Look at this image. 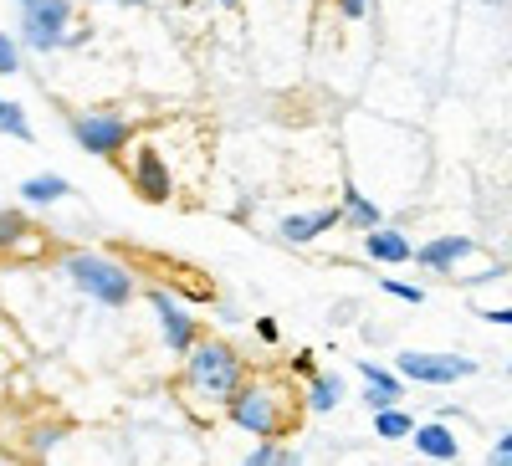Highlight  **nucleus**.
<instances>
[{
    "label": "nucleus",
    "mask_w": 512,
    "mask_h": 466,
    "mask_svg": "<svg viewBox=\"0 0 512 466\" xmlns=\"http://www.w3.org/2000/svg\"><path fill=\"white\" fill-rule=\"evenodd\" d=\"M384 292H390V298H400V303H410V308L425 303V292H420L415 282H395V277H390V282H384Z\"/></svg>",
    "instance_id": "nucleus-23"
},
{
    "label": "nucleus",
    "mask_w": 512,
    "mask_h": 466,
    "mask_svg": "<svg viewBox=\"0 0 512 466\" xmlns=\"http://www.w3.org/2000/svg\"><path fill=\"white\" fill-rule=\"evenodd\" d=\"M134 190H139L149 205H164L169 195H175V180H169V169H164V159H159L154 149H144L139 164H134Z\"/></svg>",
    "instance_id": "nucleus-10"
},
{
    "label": "nucleus",
    "mask_w": 512,
    "mask_h": 466,
    "mask_svg": "<svg viewBox=\"0 0 512 466\" xmlns=\"http://www.w3.org/2000/svg\"><path fill=\"white\" fill-rule=\"evenodd\" d=\"M364 251H369V262H379V267H395V262H410V236L405 231H390V226H374V231H364Z\"/></svg>",
    "instance_id": "nucleus-12"
},
{
    "label": "nucleus",
    "mask_w": 512,
    "mask_h": 466,
    "mask_svg": "<svg viewBox=\"0 0 512 466\" xmlns=\"http://www.w3.org/2000/svg\"><path fill=\"white\" fill-rule=\"evenodd\" d=\"M26 236H31V221L21 216V210H0V257H6V251H16Z\"/></svg>",
    "instance_id": "nucleus-17"
},
{
    "label": "nucleus",
    "mask_w": 512,
    "mask_h": 466,
    "mask_svg": "<svg viewBox=\"0 0 512 466\" xmlns=\"http://www.w3.org/2000/svg\"><path fill=\"white\" fill-rule=\"evenodd\" d=\"M231 426L256 436V441H277L282 426H287V410H282V395L272 385H241L231 400Z\"/></svg>",
    "instance_id": "nucleus-3"
},
{
    "label": "nucleus",
    "mask_w": 512,
    "mask_h": 466,
    "mask_svg": "<svg viewBox=\"0 0 512 466\" xmlns=\"http://www.w3.org/2000/svg\"><path fill=\"white\" fill-rule=\"evenodd\" d=\"M0 103H6V98H0Z\"/></svg>",
    "instance_id": "nucleus-33"
},
{
    "label": "nucleus",
    "mask_w": 512,
    "mask_h": 466,
    "mask_svg": "<svg viewBox=\"0 0 512 466\" xmlns=\"http://www.w3.org/2000/svg\"><path fill=\"white\" fill-rule=\"evenodd\" d=\"M62 272L82 287V298H98L103 308H123V303H134V272L118 267L113 257H98V251H67L62 257Z\"/></svg>",
    "instance_id": "nucleus-2"
},
{
    "label": "nucleus",
    "mask_w": 512,
    "mask_h": 466,
    "mask_svg": "<svg viewBox=\"0 0 512 466\" xmlns=\"http://www.w3.org/2000/svg\"><path fill=\"white\" fill-rule=\"evenodd\" d=\"M487 466H512V436H507V431L497 436V446H492V456H487Z\"/></svg>",
    "instance_id": "nucleus-25"
},
{
    "label": "nucleus",
    "mask_w": 512,
    "mask_h": 466,
    "mask_svg": "<svg viewBox=\"0 0 512 466\" xmlns=\"http://www.w3.org/2000/svg\"><path fill=\"white\" fill-rule=\"evenodd\" d=\"M338 216H344V226H359V231L384 226V210H379L364 190H354V185H344V200H338Z\"/></svg>",
    "instance_id": "nucleus-13"
},
{
    "label": "nucleus",
    "mask_w": 512,
    "mask_h": 466,
    "mask_svg": "<svg viewBox=\"0 0 512 466\" xmlns=\"http://www.w3.org/2000/svg\"><path fill=\"white\" fill-rule=\"evenodd\" d=\"M128 139H134V129H128V118H118V113H77L72 118V144L82 154L113 159V154H123Z\"/></svg>",
    "instance_id": "nucleus-6"
},
{
    "label": "nucleus",
    "mask_w": 512,
    "mask_h": 466,
    "mask_svg": "<svg viewBox=\"0 0 512 466\" xmlns=\"http://www.w3.org/2000/svg\"><path fill=\"white\" fill-rule=\"evenodd\" d=\"M482 318H487V323H497V328H507V323H512V313H507V308H482Z\"/></svg>",
    "instance_id": "nucleus-29"
},
{
    "label": "nucleus",
    "mask_w": 512,
    "mask_h": 466,
    "mask_svg": "<svg viewBox=\"0 0 512 466\" xmlns=\"http://www.w3.org/2000/svg\"><path fill=\"white\" fill-rule=\"evenodd\" d=\"M477 241L472 236H436V241H425L420 251H410V262H420L425 272H451L461 257H472Z\"/></svg>",
    "instance_id": "nucleus-8"
},
{
    "label": "nucleus",
    "mask_w": 512,
    "mask_h": 466,
    "mask_svg": "<svg viewBox=\"0 0 512 466\" xmlns=\"http://www.w3.org/2000/svg\"><path fill=\"white\" fill-rule=\"evenodd\" d=\"M256 338H262V344H277V338H282L277 318H256Z\"/></svg>",
    "instance_id": "nucleus-26"
},
{
    "label": "nucleus",
    "mask_w": 512,
    "mask_h": 466,
    "mask_svg": "<svg viewBox=\"0 0 512 466\" xmlns=\"http://www.w3.org/2000/svg\"><path fill=\"white\" fill-rule=\"evenodd\" d=\"M221 6H226V11H236V6H241V0H221Z\"/></svg>",
    "instance_id": "nucleus-31"
},
{
    "label": "nucleus",
    "mask_w": 512,
    "mask_h": 466,
    "mask_svg": "<svg viewBox=\"0 0 512 466\" xmlns=\"http://www.w3.org/2000/svg\"><path fill=\"white\" fill-rule=\"evenodd\" d=\"M72 0H31L21 11V41L26 52H57V47H72Z\"/></svg>",
    "instance_id": "nucleus-4"
},
{
    "label": "nucleus",
    "mask_w": 512,
    "mask_h": 466,
    "mask_svg": "<svg viewBox=\"0 0 512 466\" xmlns=\"http://www.w3.org/2000/svg\"><path fill=\"white\" fill-rule=\"evenodd\" d=\"M185 385L200 400L226 405L246 385V364H241V354L231 344H221V338H195L190 354H185Z\"/></svg>",
    "instance_id": "nucleus-1"
},
{
    "label": "nucleus",
    "mask_w": 512,
    "mask_h": 466,
    "mask_svg": "<svg viewBox=\"0 0 512 466\" xmlns=\"http://www.w3.org/2000/svg\"><path fill=\"white\" fill-rule=\"evenodd\" d=\"M344 405V379H333V374H308V410L313 415H328V410H338Z\"/></svg>",
    "instance_id": "nucleus-15"
},
{
    "label": "nucleus",
    "mask_w": 512,
    "mask_h": 466,
    "mask_svg": "<svg viewBox=\"0 0 512 466\" xmlns=\"http://www.w3.org/2000/svg\"><path fill=\"white\" fill-rule=\"evenodd\" d=\"M62 436H67V426H41V431H31V451H36V456H41V451H52Z\"/></svg>",
    "instance_id": "nucleus-22"
},
{
    "label": "nucleus",
    "mask_w": 512,
    "mask_h": 466,
    "mask_svg": "<svg viewBox=\"0 0 512 466\" xmlns=\"http://www.w3.org/2000/svg\"><path fill=\"white\" fill-rule=\"evenodd\" d=\"M16 67H21V47H16V36L0 31V77H11Z\"/></svg>",
    "instance_id": "nucleus-21"
},
{
    "label": "nucleus",
    "mask_w": 512,
    "mask_h": 466,
    "mask_svg": "<svg viewBox=\"0 0 512 466\" xmlns=\"http://www.w3.org/2000/svg\"><path fill=\"white\" fill-rule=\"evenodd\" d=\"M359 374H364V405H369V410L405 400V379H400L395 369H384V364H374V359H359Z\"/></svg>",
    "instance_id": "nucleus-9"
},
{
    "label": "nucleus",
    "mask_w": 512,
    "mask_h": 466,
    "mask_svg": "<svg viewBox=\"0 0 512 466\" xmlns=\"http://www.w3.org/2000/svg\"><path fill=\"white\" fill-rule=\"evenodd\" d=\"M149 303H154V318H159V328H164V344L175 349V354H190V344L200 338V328H195V318L180 308V298H175V292H164V287H154Z\"/></svg>",
    "instance_id": "nucleus-7"
},
{
    "label": "nucleus",
    "mask_w": 512,
    "mask_h": 466,
    "mask_svg": "<svg viewBox=\"0 0 512 466\" xmlns=\"http://www.w3.org/2000/svg\"><path fill=\"white\" fill-rule=\"evenodd\" d=\"M313 369H318V359H313V349H303V354H292V374H303V379H308Z\"/></svg>",
    "instance_id": "nucleus-27"
},
{
    "label": "nucleus",
    "mask_w": 512,
    "mask_h": 466,
    "mask_svg": "<svg viewBox=\"0 0 512 466\" xmlns=\"http://www.w3.org/2000/svg\"><path fill=\"white\" fill-rule=\"evenodd\" d=\"M113 6H149V0H113Z\"/></svg>",
    "instance_id": "nucleus-30"
},
{
    "label": "nucleus",
    "mask_w": 512,
    "mask_h": 466,
    "mask_svg": "<svg viewBox=\"0 0 512 466\" xmlns=\"http://www.w3.org/2000/svg\"><path fill=\"white\" fill-rule=\"evenodd\" d=\"M26 6H31V0H21V11H26Z\"/></svg>",
    "instance_id": "nucleus-32"
},
{
    "label": "nucleus",
    "mask_w": 512,
    "mask_h": 466,
    "mask_svg": "<svg viewBox=\"0 0 512 466\" xmlns=\"http://www.w3.org/2000/svg\"><path fill=\"white\" fill-rule=\"evenodd\" d=\"M395 374L415 379V385H456V379H472L477 374V359L472 354H425V349H400L395 359Z\"/></svg>",
    "instance_id": "nucleus-5"
},
{
    "label": "nucleus",
    "mask_w": 512,
    "mask_h": 466,
    "mask_svg": "<svg viewBox=\"0 0 512 466\" xmlns=\"http://www.w3.org/2000/svg\"><path fill=\"white\" fill-rule=\"evenodd\" d=\"M338 11H344L349 21H364L369 16V0H338Z\"/></svg>",
    "instance_id": "nucleus-28"
},
{
    "label": "nucleus",
    "mask_w": 512,
    "mask_h": 466,
    "mask_svg": "<svg viewBox=\"0 0 512 466\" xmlns=\"http://www.w3.org/2000/svg\"><path fill=\"white\" fill-rule=\"evenodd\" d=\"M410 441H415V451H420L425 461H456V456H461V441L451 436V426H446L441 415L425 420V426H415Z\"/></svg>",
    "instance_id": "nucleus-11"
},
{
    "label": "nucleus",
    "mask_w": 512,
    "mask_h": 466,
    "mask_svg": "<svg viewBox=\"0 0 512 466\" xmlns=\"http://www.w3.org/2000/svg\"><path fill=\"white\" fill-rule=\"evenodd\" d=\"M333 226H344V216H338V205H323V210H308V231H313V241H318L323 231H333Z\"/></svg>",
    "instance_id": "nucleus-19"
},
{
    "label": "nucleus",
    "mask_w": 512,
    "mask_h": 466,
    "mask_svg": "<svg viewBox=\"0 0 512 466\" xmlns=\"http://www.w3.org/2000/svg\"><path fill=\"white\" fill-rule=\"evenodd\" d=\"M0 134H11V139H21V144L36 139V134H31V123H26V113H21L16 103H0Z\"/></svg>",
    "instance_id": "nucleus-18"
},
{
    "label": "nucleus",
    "mask_w": 512,
    "mask_h": 466,
    "mask_svg": "<svg viewBox=\"0 0 512 466\" xmlns=\"http://www.w3.org/2000/svg\"><path fill=\"white\" fill-rule=\"evenodd\" d=\"M67 195H72V185L62 175H31V180H21V200L26 205H57Z\"/></svg>",
    "instance_id": "nucleus-16"
},
{
    "label": "nucleus",
    "mask_w": 512,
    "mask_h": 466,
    "mask_svg": "<svg viewBox=\"0 0 512 466\" xmlns=\"http://www.w3.org/2000/svg\"><path fill=\"white\" fill-rule=\"evenodd\" d=\"M277 461H282V451H277L272 441H262V446H256V451H251L241 466H277Z\"/></svg>",
    "instance_id": "nucleus-24"
},
{
    "label": "nucleus",
    "mask_w": 512,
    "mask_h": 466,
    "mask_svg": "<svg viewBox=\"0 0 512 466\" xmlns=\"http://www.w3.org/2000/svg\"><path fill=\"white\" fill-rule=\"evenodd\" d=\"M282 241H292V246H308L313 241V231H308V216H282Z\"/></svg>",
    "instance_id": "nucleus-20"
},
{
    "label": "nucleus",
    "mask_w": 512,
    "mask_h": 466,
    "mask_svg": "<svg viewBox=\"0 0 512 466\" xmlns=\"http://www.w3.org/2000/svg\"><path fill=\"white\" fill-rule=\"evenodd\" d=\"M369 426H374L379 441H410L415 420H410V410H400V405H379V410H369Z\"/></svg>",
    "instance_id": "nucleus-14"
}]
</instances>
